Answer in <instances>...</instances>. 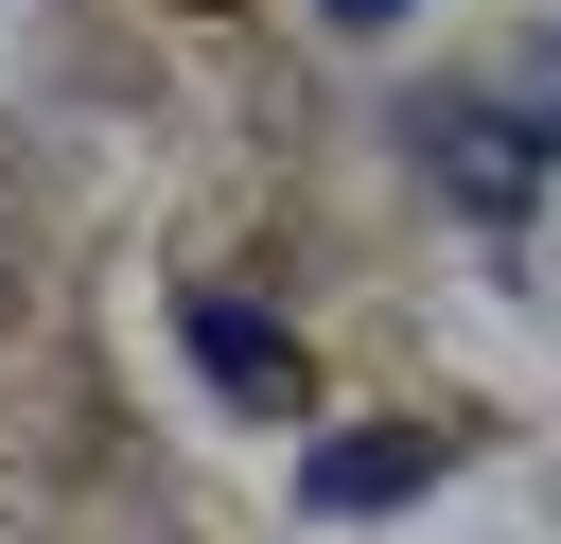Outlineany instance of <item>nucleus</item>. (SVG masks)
Masks as SVG:
<instances>
[{
	"instance_id": "5",
	"label": "nucleus",
	"mask_w": 561,
	"mask_h": 544,
	"mask_svg": "<svg viewBox=\"0 0 561 544\" xmlns=\"http://www.w3.org/2000/svg\"><path fill=\"white\" fill-rule=\"evenodd\" d=\"M316 18H333V35H386V18H403V0H316Z\"/></svg>"
},
{
	"instance_id": "3",
	"label": "nucleus",
	"mask_w": 561,
	"mask_h": 544,
	"mask_svg": "<svg viewBox=\"0 0 561 544\" xmlns=\"http://www.w3.org/2000/svg\"><path fill=\"white\" fill-rule=\"evenodd\" d=\"M421 474H438V421H368V439H316L298 491H316V509H403Z\"/></svg>"
},
{
	"instance_id": "2",
	"label": "nucleus",
	"mask_w": 561,
	"mask_h": 544,
	"mask_svg": "<svg viewBox=\"0 0 561 544\" xmlns=\"http://www.w3.org/2000/svg\"><path fill=\"white\" fill-rule=\"evenodd\" d=\"M421 158H438V193H456V211H526V175H543V140H526L508 105H473V88H438V105H421Z\"/></svg>"
},
{
	"instance_id": "4",
	"label": "nucleus",
	"mask_w": 561,
	"mask_h": 544,
	"mask_svg": "<svg viewBox=\"0 0 561 544\" xmlns=\"http://www.w3.org/2000/svg\"><path fill=\"white\" fill-rule=\"evenodd\" d=\"M526 123H543V158H561V53H526Z\"/></svg>"
},
{
	"instance_id": "1",
	"label": "nucleus",
	"mask_w": 561,
	"mask_h": 544,
	"mask_svg": "<svg viewBox=\"0 0 561 544\" xmlns=\"http://www.w3.org/2000/svg\"><path fill=\"white\" fill-rule=\"evenodd\" d=\"M175 351L210 369V404H245V421H298V333H280L263 298H193V316H175Z\"/></svg>"
}]
</instances>
